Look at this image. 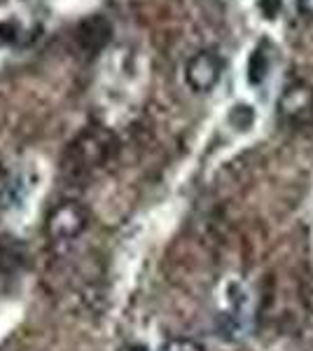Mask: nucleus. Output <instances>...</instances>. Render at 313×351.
Segmentation results:
<instances>
[{
    "label": "nucleus",
    "mask_w": 313,
    "mask_h": 351,
    "mask_svg": "<svg viewBox=\"0 0 313 351\" xmlns=\"http://www.w3.org/2000/svg\"><path fill=\"white\" fill-rule=\"evenodd\" d=\"M122 351H145V349H140V347H131V349H122Z\"/></svg>",
    "instance_id": "f8f14e48"
},
{
    "label": "nucleus",
    "mask_w": 313,
    "mask_h": 351,
    "mask_svg": "<svg viewBox=\"0 0 313 351\" xmlns=\"http://www.w3.org/2000/svg\"><path fill=\"white\" fill-rule=\"evenodd\" d=\"M299 12L304 16H313V0H299Z\"/></svg>",
    "instance_id": "9b49d317"
},
{
    "label": "nucleus",
    "mask_w": 313,
    "mask_h": 351,
    "mask_svg": "<svg viewBox=\"0 0 313 351\" xmlns=\"http://www.w3.org/2000/svg\"><path fill=\"white\" fill-rule=\"evenodd\" d=\"M278 117L288 127H304L313 120V87L306 82H292L278 99Z\"/></svg>",
    "instance_id": "f03ea898"
},
{
    "label": "nucleus",
    "mask_w": 313,
    "mask_h": 351,
    "mask_svg": "<svg viewBox=\"0 0 313 351\" xmlns=\"http://www.w3.org/2000/svg\"><path fill=\"white\" fill-rule=\"evenodd\" d=\"M271 71V49L269 43H260L248 59V80L250 84H262Z\"/></svg>",
    "instance_id": "0eeeda50"
},
{
    "label": "nucleus",
    "mask_w": 313,
    "mask_h": 351,
    "mask_svg": "<svg viewBox=\"0 0 313 351\" xmlns=\"http://www.w3.org/2000/svg\"><path fill=\"white\" fill-rule=\"evenodd\" d=\"M110 24L101 16H92L79 26V45L87 49H101L105 47V43L110 40Z\"/></svg>",
    "instance_id": "423d86ee"
},
{
    "label": "nucleus",
    "mask_w": 313,
    "mask_h": 351,
    "mask_svg": "<svg viewBox=\"0 0 313 351\" xmlns=\"http://www.w3.org/2000/svg\"><path fill=\"white\" fill-rule=\"evenodd\" d=\"M112 145H115V141L105 129H92V132L79 136V141L71 150V157L79 169H94L110 157Z\"/></svg>",
    "instance_id": "20e7f679"
},
{
    "label": "nucleus",
    "mask_w": 313,
    "mask_h": 351,
    "mask_svg": "<svg viewBox=\"0 0 313 351\" xmlns=\"http://www.w3.org/2000/svg\"><path fill=\"white\" fill-rule=\"evenodd\" d=\"M248 293L243 284H234L227 286V307L222 311V326L229 332V337H236L238 332L246 330L248 324Z\"/></svg>",
    "instance_id": "39448f33"
},
{
    "label": "nucleus",
    "mask_w": 313,
    "mask_h": 351,
    "mask_svg": "<svg viewBox=\"0 0 313 351\" xmlns=\"http://www.w3.org/2000/svg\"><path fill=\"white\" fill-rule=\"evenodd\" d=\"M222 71H225V59L215 49H203L192 56L185 66V80L195 92H210L220 82Z\"/></svg>",
    "instance_id": "7ed1b4c3"
},
{
    "label": "nucleus",
    "mask_w": 313,
    "mask_h": 351,
    "mask_svg": "<svg viewBox=\"0 0 313 351\" xmlns=\"http://www.w3.org/2000/svg\"><path fill=\"white\" fill-rule=\"evenodd\" d=\"M260 10H262V14L266 16V19H276L278 12H281V8H283V0H260Z\"/></svg>",
    "instance_id": "9d476101"
},
{
    "label": "nucleus",
    "mask_w": 313,
    "mask_h": 351,
    "mask_svg": "<svg viewBox=\"0 0 313 351\" xmlns=\"http://www.w3.org/2000/svg\"><path fill=\"white\" fill-rule=\"evenodd\" d=\"M229 120H231V124H234V127H238V129H241V132H246V129L253 127V122H255V112H253V108H250V106H246V104H238V106H234V108H231V112H229Z\"/></svg>",
    "instance_id": "6e6552de"
},
{
    "label": "nucleus",
    "mask_w": 313,
    "mask_h": 351,
    "mask_svg": "<svg viewBox=\"0 0 313 351\" xmlns=\"http://www.w3.org/2000/svg\"><path fill=\"white\" fill-rule=\"evenodd\" d=\"M159 351H206V349H203V344H199L192 337H168L159 347Z\"/></svg>",
    "instance_id": "1a4fd4ad"
},
{
    "label": "nucleus",
    "mask_w": 313,
    "mask_h": 351,
    "mask_svg": "<svg viewBox=\"0 0 313 351\" xmlns=\"http://www.w3.org/2000/svg\"><path fill=\"white\" fill-rule=\"evenodd\" d=\"M89 225V211L75 199H64L52 211L47 213L45 220V232L52 241H75Z\"/></svg>",
    "instance_id": "f257e3e1"
}]
</instances>
